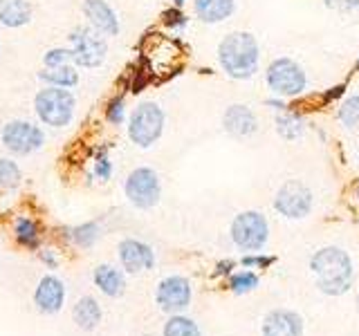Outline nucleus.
Here are the masks:
<instances>
[{"mask_svg": "<svg viewBox=\"0 0 359 336\" xmlns=\"http://www.w3.org/2000/svg\"><path fill=\"white\" fill-rule=\"evenodd\" d=\"M67 38H70V50L76 67L95 70V67L104 65L108 56V43L104 34H99L90 25H79L70 31Z\"/></svg>", "mask_w": 359, "mask_h": 336, "instance_id": "nucleus-8", "label": "nucleus"}, {"mask_svg": "<svg viewBox=\"0 0 359 336\" xmlns=\"http://www.w3.org/2000/svg\"><path fill=\"white\" fill-rule=\"evenodd\" d=\"M123 193L126 200L135 209L149 211L157 206V202L162 197V182L155 168L151 166H137L128 173L126 182H123Z\"/></svg>", "mask_w": 359, "mask_h": 336, "instance_id": "nucleus-7", "label": "nucleus"}, {"mask_svg": "<svg viewBox=\"0 0 359 336\" xmlns=\"http://www.w3.org/2000/svg\"><path fill=\"white\" fill-rule=\"evenodd\" d=\"M274 126H276V132H278L280 139H285V141H299L303 134H306L308 123H306V119H303L297 110L283 108V110L276 112Z\"/></svg>", "mask_w": 359, "mask_h": 336, "instance_id": "nucleus-21", "label": "nucleus"}, {"mask_svg": "<svg viewBox=\"0 0 359 336\" xmlns=\"http://www.w3.org/2000/svg\"><path fill=\"white\" fill-rule=\"evenodd\" d=\"M314 195L306 182L301 179H287L274 193V211L285 220H303L312 213Z\"/></svg>", "mask_w": 359, "mask_h": 336, "instance_id": "nucleus-9", "label": "nucleus"}, {"mask_svg": "<svg viewBox=\"0 0 359 336\" xmlns=\"http://www.w3.org/2000/svg\"><path fill=\"white\" fill-rule=\"evenodd\" d=\"M81 11L88 20V25L97 29L104 36H119L121 31V22L117 11L110 7L108 0H83Z\"/></svg>", "mask_w": 359, "mask_h": 336, "instance_id": "nucleus-15", "label": "nucleus"}, {"mask_svg": "<svg viewBox=\"0 0 359 336\" xmlns=\"http://www.w3.org/2000/svg\"><path fill=\"white\" fill-rule=\"evenodd\" d=\"M162 336H202L198 323L184 314H171V318L164 323Z\"/></svg>", "mask_w": 359, "mask_h": 336, "instance_id": "nucleus-26", "label": "nucleus"}, {"mask_svg": "<svg viewBox=\"0 0 359 336\" xmlns=\"http://www.w3.org/2000/svg\"><path fill=\"white\" fill-rule=\"evenodd\" d=\"M184 3H187V0H173L175 7H184Z\"/></svg>", "mask_w": 359, "mask_h": 336, "instance_id": "nucleus-36", "label": "nucleus"}, {"mask_svg": "<svg viewBox=\"0 0 359 336\" xmlns=\"http://www.w3.org/2000/svg\"><path fill=\"white\" fill-rule=\"evenodd\" d=\"M106 121L110 126H121L126 121V101H123L121 94L112 97L106 104Z\"/></svg>", "mask_w": 359, "mask_h": 336, "instance_id": "nucleus-29", "label": "nucleus"}, {"mask_svg": "<svg viewBox=\"0 0 359 336\" xmlns=\"http://www.w3.org/2000/svg\"><path fill=\"white\" fill-rule=\"evenodd\" d=\"M14 238L20 246L36 251L41 246V224L34 222L32 218L18 216L14 222Z\"/></svg>", "mask_w": 359, "mask_h": 336, "instance_id": "nucleus-23", "label": "nucleus"}, {"mask_svg": "<svg viewBox=\"0 0 359 336\" xmlns=\"http://www.w3.org/2000/svg\"><path fill=\"white\" fill-rule=\"evenodd\" d=\"M41 260L48 265V269H56V267H59V258H56L54 249H43L41 251Z\"/></svg>", "mask_w": 359, "mask_h": 336, "instance_id": "nucleus-35", "label": "nucleus"}, {"mask_svg": "<svg viewBox=\"0 0 359 336\" xmlns=\"http://www.w3.org/2000/svg\"><path fill=\"white\" fill-rule=\"evenodd\" d=\"M22 182V171L20 166L9 160V157H0V188L14 190Z\"/></svg>", "mask_w": 359, "mask_h": 336, "instance_id": "nucleus-27", "label": "nucleus"}, {"mask_svg": "<svg viewBox=\"0 0 359 336\" xmlns=\"http://www.w3.org/2000/svg\"><path fill=\"white\" fill-rule=\"evenodd\" d=\"M229 235L236 249L261 253L269 240V222L261 211H243L231 220Z\"/></svg>", "mask_w": 359, "mask_h": 336, "instance_id": "nucleus-6", "label": "nucleus"}, {"mask_svg": "<svg viewBox=\"0 0 359 336\" xmlns=\"http://www.w3.org/2000/svg\"><path fill=\"white\" fill-rule=\"evenodd\" d=\"M34 18V0H0V25L18 29Z\"/></svg>", "mask_w": 359, "mask_h": 336, "instance_id": "nucleus-17", "label": "nucleus"}, {"mask_svg": "<svg viewBox=\"0 0 359 336\" xmlns=\"http://www.w3.org/2000/svg\"><path fill=\"white\" fill-rule=\"evenodd\" d=\"M93 283L108 298H119L126 291V278H123L121 269L112 265H97L93 272Z\"/></svg>", "mask_w": 359, "mask_h": 336, "instance_id": "nucleus-18", "label": "nucleus"}, {"mask_svg": "<svg viewBox=\"0 0 359 336\" xmlns=\"http://www.w3.org/2000/svg\"><path fill=\"white\" fill-rule=\"evenodd\" d=\"M36 76L45 85H56V88H67V90L79 85V72L74 63L63 65V67H52V70L50 67H43Z\"/></svg>", "mask_w": 359, "mask_h": 336, "instance_id": "nucleus-22", "label": "nucleus"}, {"mask_svg": "<svg viewBox=\"0 0 359 336\" xmlns=\"http://www.w3.org/2000/svg\"><path fill=\"white\" fill-rule=\"evenodd\" d=\"M194 11L198 20L207 25H218L233 16L236 0H194Z\"/></svg>", "mask_w": 359, "mask_h": 336, "instance_id": "nucleus-20", "label": "nucleus"}, {"mask_svg": "<svg viewBox=\"0 0 359 336\" xmlns=\"http://www.w3.org/2000/svg\"><path fill=\"white\" fill-rule=\"evenodd\" d=\"M194 298V287L187 276H166L160 280V285L155 289V302L157 307L166 314H182Z\"/></svg>", "mask_w": 359, "mask_h": 336, "instance_id": "nucleus-11", "label": "nucleus"}, {"mask_svg": "<svg viewBox=\"0 0 359 336\" xmlns=\"http://www.w3.org/2000/svg\"><path fill=\"white\" fill-rule=\"evenodd\" d=\"M310 274L321 294L332 298L348 294L355 283V265L351 253L334 244L321 246L312 253Z\"/></svg>", "mask_w": 359, "mask_h": 336, "instance_id": "nucleus-1", "label": "nucleus"}, {"mask_svg": "<svg viewBox=\"0 0 359 336\" xmlns=\"http://www.w3.org/2000/svg\"><path fill=\"white\" fill-rule=\"evenodd\" d=\"M101 318H104V309H101L99 300L95 296H81L72 307V321L79 330L95 332L99 328Z\"/></svg>", "mask_w": 359, "mask_h": 336, "instance_id": "nucleus-19", "label": "nucleus"}, {"mask_svg": "<svg viewBox=\"0 0 359 336\" xmlns=\"http://www.w3.org/2000/svg\"><path fill=\"white\" fill-rule=\"evenodd\" d=\"M337 119L346 130H359V94H348L341 99L339 108H337Z\"/></svg>", "mask_w": 359, "mask_h": 336, "instance_id": "nucleus-25", "label": "nucleus"}, {"mask_svg": "<svg viewBox=\"0 0 359 336\" xmlns=\"http://www.w3.org/2000/svg\"><path fill=\"white\" fill-rule=\"evenodd\" d=\"M74 63L72 59V50L70 48H52L43 54V67H63V65H70Z\"/></svg>", "mask_w": 359, "mask_h": 336, "instance_id": "nucleus-30", "label": "nucleus"}, {"mask_svg": "<svg viewBox=\"0 0 359 336\" xmlns=\"http://www.w3.org/2000/svg\"><path fill=\"white\" fill-rule=\"evenodd\" d=\"M258 285H261V280H258L254 272H238L229 278V287L233 294H250Z\"/></svg>", "mask_w": 359, "mask_h": 336, "instance_id": "nucleus-28", "label": "nucleus"}, {"mask_svg": "<svg viewBox=\"0 0 359 336\" xmlns=\"http://www.w3.org/2000/svg\"><path fill=\"white\" fill-rule=\"evenodd\" d=\"M218 65L233 81H250L261 67V45L252 31H229L218 43Z\"/></svg>", "mask_w": 359, "mask_h": 336, "instance_id": "nucleus-2", "label": "nucleus"}, {"mask_svg": "<svg viewBox=\"0 0 359 336\" xmlns=\"http://www.w3.org/2000/svg\"><path fill=\"white\" fill-rule=\"evenodd\" d=\"M261 336H306V323L299 312L276 307L265 314L261 323Z\"/></svg>", "mask_w": 359, "mask_h": 336, "instance_id": "nucleus-14", "label": "nucleus"}, {"mask_svg": "<svg viewBox=\"0 0 359 336\" xmlns=\"http://www.w3.org/2000/svg\"><path fill=\"white\" fill-rule=\"evenodd\" d=\"M355 67H357V70H359V59H357V65H355Z\"/></svg>", "mask_w": 359, "mask_h": 336, "instance_id": "nucleus-39", "label": "nucleus"}, {"mask_svg": "<svg viewBox=\"0 0 359 336\" xmlns=\"http://www.w3.org/2000/svg\"><path fill=\"white\" fill-rule=\"evenodd\" d=\"M222 128L236 139H250L258 132V117L250 106L231 104L222 112Z\"/></svg>", "mask_w": 359, "mask_h": 336, "instance_id": "nucleus-16", "label": "nucleus"}, {"mask_svg": "<svg viewBox=\"0 0 359 336\" xmlns=\"http://www.w3.org/2000/svg\"><path fill=\"white\" fill-rule=\"evenodd\" d=\"M34 110L41 123L50 128H65L70 126L74 119L76 110V99L72 90L67 88H56V85H45L39 90L34 97Z\"/></svg>", "mask_w": 359, "mask_h": 336, "instance_id": "nucleus-3", "label": "nucleus"}, {"mask_svg": "<svg viewBox=\"0 0 359 336\" xmlns=\"http://www.w3.org/2000/svg\"><path fill=\"white\" fill-rule=\"evenodd\" d=\"M34 307H36L41 314H48V316H54L59 314L65 305V285L59 276L54 274H45L41 276V280L36 283V289H34Z\"/></svg>", "mask_w": 359, "mask_h": 336, "instance_id": "nucleus-13", "label": "nucleus"}, {"mask_svg": "<svg viewBox=\"0 0 359 336\" xmlns=\"http://www.w3.org/2000/svg\"><path fill=\"white\" fill-rule=\"evenodd\" d=\"M162 22L166 27H171V29H187L189 25V16L182 11V7H171V9H166L164 14H162Z\"/></svg>", "mask_w": 359, "mask_h": 336, "instance_id": "nucleus-31", "label": "nucleus"}, {"mask_svg": "<svg viewBox=\"0 0 359 336\" xmlns=\"http://www.w3.org/2000/svg\"><path fill=\"white\" fill-rule=\"evenodd\" d=\"M0 144L14 155H32L43 148L45 132L41 126L25 119H11L0 130Z\"/></svg>", "mask_w": 359, "mask_h": 336, "instance_id": "nucleus-10", "label": "nucleus"}, {"mask_svg": "<svg viewBox=\"0 0 359 336\" xmlns=\"http://www.w3.org/2000/svg\"><path fill=\"white\" fill-rule=\"evenodd\" d=\"M272 262H274V258H272V255H261V253H250V255H245V258H243V265H245V267H250V269H254V267L265 269V267H269Z\"/></svg>", "mask_w": 359, "mask_h": 336, "instance_id": "nucleus-34", "label": "nucleus"}, {"mask_svg": "<svg viewBox=\"0 0 359 336\" xmlns=\"http://www.w3.org/2000/svg\"><path fill=\"white\" fill-rule=\"evenodd\" d=\"M93 173H95V177L101 179V182H108L110 175H112V162H110V157H108V153H106L104 148H101V150L97 153V157H95Z\"/></svg>", "mask_w": 359, "mask_h": 336, "instance_id": "nucleus-32", "label": "nucleus"}, {"mask_svg": "<svg viewBox=\"0 0 359 336\" xmlns=\"http://www.w3.org/2000/svg\"><path fill=\"white\" fill-rule=\"evenodd\" d=\"M265 83L278 99H297L308 90V74L294 59L278 56L267 65Z\"/></svg>", "mask_w": 359, "mask_h": 336, "instance_id": "nucleus-5", "label": "nucleus"}, {"mask_svg": "<svg viewBox=\"0 0 359 336\" xmlns=\"http://www.w3.org/2000/svg\"><path fill=\"white\" fill-rule=\"evenodd\" d=\"M117 255L119 262L126 274H142L151 272L155 267V251L151 244H146L137 238H123L117 244Z\"/></svg>", "mask_w": 359, "mask_h": 336, "instance_id": "nucleus-12", "label": "nucleus"}, {"mask_svg": "<svg viewBox=\"0 0 359 336\" xmlns=\"http://www.w3.org/2000/svg\"><path fill=\"white\" fill-rule=\"evenodd\" d=\"M355 197H357V202H359V179L355 182Z\"/></svg>", "mask_w": 359, "mask_h": 336, "instance_id": "nucleus-37", "label": "nucleus"}, {"mask_svg": "<svg viewBox=\"0 0 359 336\" xmlns=\"http://www.w3.org/2000/svg\"><path fill=\"white\" fill-rule=\"evenodd\" d=\"M166 128V112L155 101H142L137 108H133L128 117V139L137 148H151Z\"/></svg>", "mask_w": 359, "mask_h": 336, "instance_id": "nucleus-4", "label": "nucleus"}, {"mask_svg": "<svg viewBox=\"0 0 359 336\" xmlns=\"http://www.w3.org/2000/svg\"><path fill=\"white\" fill-rule=\"evenodd\" d=\"M355 305H357V314H359V291H357V300H355Z\"/></svg>", "mask_w": 359, "mask_h": 336, "instance_id": "nucleus-38", "label": "nucleus"}, {"mask_svg": "<svg viewBox=\"0 0 359 336\" xmlns=\"http://www.w3.org/2000/svg\"><path fill=\"white\" fill-rule=\"evenodd\" d=\"M65 238L70 240L72 244L81 246V249H90L99 238H101V227L99 222H83V224H76L72 229H65Z\"/></svg>", "mask_w": 359, "mask_h": 336, "instance_id": "nucleus-24", "label": "nucleus"}, {"mask_svg": "<svg viewBox=\"0 0 359 336\" xmlns=\"http://www.w3.org/2000/svg\"><path fill=\"white\" fill-rule=\"evenodd\" d=\"M323 5L337 14H351V11L359 9V0H323Z\"/></svg>", "mask_w": 359, "mask_h": 336, "instance_id": "nucleus-33", "label": "nucleus"}]
</instances>
